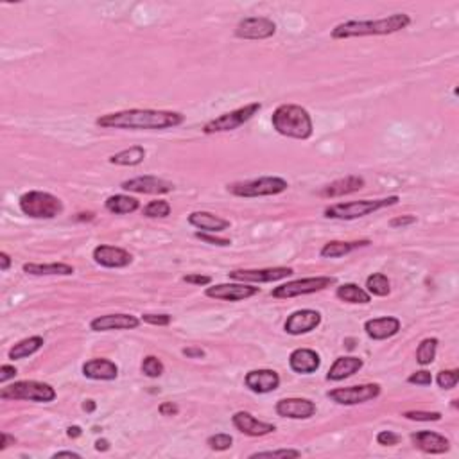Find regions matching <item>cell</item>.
<instances>
[{
  "mask_svg": "<svg viewBox=\"0 0 459 459\" xmlns=\"http://www.w3.org/2000/svg\"><path fill=\"white\" fill-rule=\"evenodd\" d=\"M185 122V115L171 110H122L106 113L95 119L99 127L106 130H131V131H164L178 127Z\"/></svg>",
  "mask_w": 459,
  "mask_h": 459,
  "instance_id": "cell-1",
  "label": "cell"
},
{
  "mask_svg": "<svg viewBox=\"0 0 459 459\" xmlns=\"http://www.w3.org/2000/svg\"><path fill=\"white\" fill-rule=\"evenodd\" d=\"M411 26V16L406 13H395L386 19L377 20H348L337 23L332 29L334 40H348V38L362 36H386V34L399 33Z\"/></svg>",
  "mask_w": 459,
  "mask_h": 459,
  "instance_id": "cell-2",
  "label": "cell"
},
{
  "mask_svg": "<svg viewBox=\"0 0 459 459\" xmlns=\"http://www.w3.org/2000/svg\"><path fill=\"white\" fill-rule=\"evenodd\" d=\"M273 130L282 137L295 140H309L314 133L312 117L303 106L280 105L271 115Z\"/></svg>",
  "mask_w": 459,
  "mask_h": 459,
  "instance_id": "cell-3",
  "label": "cell"
},
{
  "mask_svg": "<svg viewBox=\"0 0 459 459\" xmlns=\"http://www.w3.org/2000/svg\"><path fill=\"white\" fill-rule=\"evenodd\" d=\"M400 201L399 196H389V198L382 199H359V201H348V203H336V205L327 206L323 216L327 219H339V221H354L361 219L364 216L379 212L388 206H395Z\"/></svg>",
  "mask_w": 459,
  "mask_h": 459,
  "instance_id": "cell-4",
  "label": "cell"
},
{
  "mask_svg": "<svg viewBox=\"0 0 459 459\" xmlns=\"http://www.w3.org/2000/svg\"><path fill=\"white\" fill-rule=\"evenodd\" d=\"M289 189L287 179L280 176H262L255 179L228 183L226 191L237 198H264V196H278Z\"/></svg>",
  "mask_w": 459,
  "mask_h": 459,
  "instance_id": "cell-5",
  "label": "cell"
},
{
  "mask_svg": "<svg viewBox=\"0 0 459 459\" xmlns=\"http://www.w3.org/2000/svg\"><path fill=\"white\" fill-rule=\"evenodd\" d=\"M19 206L31 219H54L63 212V201L43 191H29L20 196Z\"/></svg>",
  "mask_w": 459,
  "mask_h": 459,
  "instance_id": "cell-6",
  "label": "cell"
},
{
  "mask_svg": "<svg viewBox=\"0 0 459 459\" xmlns=\"http://www.w3.org/2000/svg\"><path fill=\"white\" fill-rule=\"evenodd\" d=\"M58 396L56 389L47 382L38 381H19L0 389L2 400H27V402L49 403Z\"/></svg>",
  "mask_w": 459,
  "mask_h": 459,
  "instance_id": "cell-7",
  "label": "cell"
},
{
  "mask_svg": "<svg viewBox=\"0 0 459 459\" xmlns=\"http://www.w3.org/2000/svg\"><path fill=\"white\" fill-rule=\"evenodd\" d=\"M262 110L260 102H250V105L243 106V108L232 110L223 115L216 117V119L209 120L203 126V133L205 134H216V133H226V131H236L246 122H250L255 115Z\"/></svg>",
  "mask_w": 459,
  "mask_h": 459,
  "instance_id": "cell-8",
  "label": "cell"
},
{
  "mask_svg": "<svg viewBox=\"0 0 459 459\" xmlns=\"http://www.w3.org/2000/svg\"><path fill=\"white\" fill-rule=\"evenodd\" d=\"M336 277H310V278H300V280H291L287 284H282L271 291L273 298H296V296H307L314 295V292L325 291L330 285H336Z\"/></svg>",
  "mask_w": 459,
  "mask_h": 459,
  "instance_id": "cell-9",
  "label": "cell"
},
{
  "mask_svg": "<svg viewBox=\"0 0 459 459\" xmlns=\"http://www.w3.org/2000/svg\"><path fill=\"white\" fill-rule=\"evenodd\" d=\"M381 393V384H377V382H368V384L330 389V391L327 393V396H329L332 402L339 403V406H357V403H366L379 399Z\"/></svg>",
  "mask_w": 459,
  "mask_h": 459,
  "instance_id": "cell-10",
  "label": "cell"
},
{
  "mask_svg": "<svg viewBox=\"0 0 459 459\" xmlns=\"http://www.w3.org/2000/svg\"><path fill=\"white\" fill-rule=\"evenodd\" d=\"M295 275V269L278 265V268H262V269H233L228 273V278L233 282H244V284H268V282H278Z\"/></svg>",
  "mask_w": 459,
  "mask_h": 459,
  "instance_id": "cell-11",
  "label": "cell"
},
{
  "mask_svg": "<svg viewBox=\"0 0 459 459\" xmlns=\"http://www.w3.org/2000/svg\"><path fill=\"white\" fill-rule=\"evenodd\" d=\"M277 33V23L265 16H250L237 23L236 36L241 40H268Z\"/></svg>",
  "mask_w": 459,
  "mask_h": 459,
  "instance_id": "cell-12",
  "label": "cell"
},
{
  "mask_svg": "<svg viewBox=\"0 0 459 459\" xmlns=\"http://www.w3.org/2000/svg\"><path fill=\"white\" fill-rule=\"evenodd\" d=\"M260 292V287H253L244 282H233V284H217L206 287L205 295L212 300H223V302H243V300L253 298Z\"/></svg>",
  "mask_w": 459,
  "mask_h": 459,
  "instance_id": "cell-13",
  "label": "cell"
},
{
  "mask_svg": "<svg viewBox=\"0 0 459 459\" xmlns=\"http://www.w3.org/2000/svg\"><path fill=\"white\" fill-rule=\"evenodd\" d=\"M120 189L134 194H169L174 191V183L158 176H137L120 183Z\"/></svg>",
  "mask_w": 459,
  "mask_h": 459,
  "instance_id": "cell-14",
  "label": "cell"
},
{
  "mask_svg": "<svg viewBox=\"0 0 459 459\" xmlns=\"http://www.w3.org/2000/svg\"><path fill=\"white\" fill-rule=\"evenodd\" d=\"M92 258L97 265L108 269H122L133 262V255L127 250L119 246H110V244H99L92 251Z\"/></svg>",
  "mask_w": 459,
  "mask_h": 459,
  "instance_id": "cell-15",
  "label": "cell"
},
{
  "mask_svg": "<svg viewBox=\"0 0 459 459\" xmlns=\"http://www.w3.org/2000/svg\"><path fill=\"white\" fill-rule=\"evenodd\" d=\"M277 415L282 418L291 420H309L316 415V403L309 399H300V396H289L280 399L275 406Z\"/></svg>",
  "mask_w": 459,
  "mask_h": 459,
  "instance_id": "cell-16",
  "label": "cell"
},
{
  "mask_svg": "<svg viewBox=\"0 0 459 459\" xmlns=\"http://www.w3.org/2000/svg\"><path fill=\"white\" fill-rule=\"evenodd\" d=\"M140 317L133 314H106L90 321V330L94 332H112V330H134L139 329Z\"/></svg>",
  "mask_w": 459,
  "mask_h": 459,
  "instance_id": "cell-17",
  "label": "cell"
},
{
  "mask_svg": "<svg viewBox=\"0 0 459 459\" xmlns=\"http://www.w3.org/2000/svg\"><path fill=\"white\" fill-rule=\"evenodd\" d=\"M321 325V314L312 309L295 310L291 316L285 320L284 330L289 336H303L312 330H316Z\"/></svg>",
  "mask_w": 459,
  "mask_h": 459,
  "instance_id": "cell-18",
  "label": "cell"
},
{
  "mask_svg": "<svg viewBox=\"0 0 459 459\" xmlns=\"http://www.w3.org/2000/svg\"><path fill=\"white\" fill-rule=\"evenodd\" d=\"M232 423L239 433L246 434V436H251V438L268 436V434L277 431V426L255 418V416L251 415V413H248V411H237L236 415L232 416Z\"/></svg>",
  "mask_w": 459,
  "mask_h": 459,
  "instance_id": "cell-19",
  "label": "cell"
},
{
  "mask_svg": "<svg viewBox=\"0 0 459 459\" xmlns=\"http://www.w3.org/2000/svg\"><path fill=\"white\" fill-rule=\"evenodd\" d=\"M244 384H246V388L250 391L258 393V395H265V393L278 389V386H280V375L275 370H269V368L251 370L244 377Z\"/></svg>",
  "mask_w": 459,
  "mask_h": 459,
  "instance_id": "cell-20",
  "label": "cell"
},
{
  "mask_svg": "<svg viewBox=\"0 0 459 459\" xmlns=\"http://www.w3.org/2000/svg\"><path fill=\"white\" fill-rule=\"evenodd\" d=\"M364 185H366V181L362 176L350 174V176H344V178L336 179V181L329 183V185H325V187L317 192V196H320V198H327V199L343 198V196L359 192L361 189H364Z\"/></svg>",
  "mask_w": 459,
  "mask_h": 459,
  "instance_id": "cell-21",
  "label": "cell"
},
{
  "mask_svg": "<svg viewBox=\"0 0 459 459\" xmlns=\"http://www.w3.org/2000/svg\"><path fill=\"white\" fill-rule=\"evenodd\" d=\"M400 323L399 317L395 316H382V317H374V320H368L364 323V332L366 336L374 341H384L389 339V337L396 336L400 332Z\"/></svg>",
  "mask_w": 459,
  "mask_h": 459,
  "instance_id": "cell-22",
  "label": "cell"
},
{
  "mask_svg": "<svg viewBox=\"0 0 459 459\" xmlns=\"http://www.w3.org/2000/svg\"><path fill=\"white\" fill-rule=\"evenodd\" d=\"M411 441L426 454H445L450 450V441L434 431H416L411 434Z\"/></svg>",
  "mask_w": 459,
  "mask_h": 459,
  "instance_id": "cell-23",
  "label": "cell"
},
{
  "mask_svg": "<svg viewBox=\"0 0 459 459\" xmlns=\"http://www.w3.org/2000/svg\"><path fill=\"white\" fill-rule=\"evenodd\" d=\"M83 375L90 381H115L119 377V366L110 359H90L83 364Z\"/></svg>",
  "mask_w": 459,
  "mask_h": 459,
  "instance_id": "cell-24",
  "label": "cell"
},
{
  "mask_svg": "<svg viewBox=\"0 0 459 459\" xmlns=\"http://www.w3.org/2000/svg\"><path fill=\"white\" fill-rule=\"evenodd\" d=\"M289 366L295 374L310 375L320 370L321 359L317 352L310 350V348H296L289 355Z\"/></svg>",
  "mask_w": 459,
  "mask_h": 459,
  "instance_id": "cell-25",
  "label": "cell"
},
{
  "mask_svg": "<svg viewBox=\"0 0 459 459\" xmlns=\"http://www.w3.org/2000/svg\"><path fill=\"white\" fill-rule=\"evenodd\" d=\"M189 224L206 233H219L230 228V221L223 219V217L216 216L212 212H205V210L192 212L189 216Z\"/></svg>",
  "mask_w": 459,
  "mask_h": 459,
  "instance_id": "cell-26",
  "label": "cell"
},
{
  "mask_svg": "<svg viewBox=\"0 0 459 459\" xmlns=\"http://www.w3.org/2000/svg\"><path fill=\"white\" fill-rule=\"evenodd\" d=\"M364 366V361L361 357H354V355H347V357H337L334 364L330 366L327 379L332 382H341L344 379L352 377V375L359 374Z\"/></svg>",
  "mask_w": 459,
  "mask_h": 459,
  "instance_id": "cell-27",
  "label": "cell"
},
{
  "mask_svg": "<svg viewBox=\"0 0 459 459\" xmlns=\"http://www.w3.org/2000/svg\"><path fill=\"white\" fill-rule=\"evenodd\" d=\"M26 275L33 277H70L74 275V265L65 264V262H53V264H36V262H27L22 265Z\"/></svg>",
  "mask_w": 459,
  "mask_h": 459,
  "instance_id": "cell-28",
  "label": "cell"
},
{
  "mask_svg": "<svg viewBox=\"0 0 459 459\" xmlns=\"http://www.w3.org/2000/svg\"><path fill=\"white\" fill-rule=\"evenodd\" d=\"M370 239H362V241H330L325 246L321 248L320 255L323 258H341L344 255L352 253V251L359 250V248L370 246Z\"/></svg>",
  "mask_w": 459,
  "mask_h": 459,
  "instance_id": "cell-29",
  "label": "cell"
},
{
  "mask_svg": "<svg viewBox=\"0 0 459 459\" xmlns=\"http://www.w3.org/2000/svg\"><path fill=\"white\" fill-rule=\"evenodd\" d=\"M45 344V339L41 336H31L26 337V339L19 341L16 344H13L8 352V357L11 361H22V359L31 357V355L36 354L38 350H41V347Z\"/></svg>",
  "mask_w": 459,
  "mask_h": 459,
  "instance_id": "cell-30",
  "label": "cell"
},
{
  "mask_svg": "<svg viewBox=\"0 0 459 459\" xmlns=\"http://www.w3.org/2000/svg\"><path fill=\"white\" fill-rule=\"evenodd\" d=\"M105 209L115 216H126V213L137 212L140 209V203L139 199L131 198V196L113 194L105 201Z\"/></svg>",
  "mask_w": 459,
  "mask_h": 459,
  "instance_id": "cell-31",
  "label": "cell"
},
{
  "mask_svg": "<svg viewBox=\"0 0 459 459\" xmlns=\"http://www.w3.org/2000/svg\"><path fill=\"white\" fill-rule=\"evenodd\" d=\"M144 160H146V149L142 146H131L108 158L110 164L120 165V167H134V165L142 164Z\"/></svg>",
  "mask_w": 459,
  "mask_h": 459,
  "instance_id": "cell-32",
  "label": "cell"
},
{
  "mask_svg": "<svg viewBox=\"0 0 459 459\" xmlns=\"http://www.w3.org/2000/svg\"><path fill=\"white\" fill-rule=\"evenodd\" d=\"M336 296L341 302L354 303V305H368L371 302V295L357 284H343L336 289Z\"/></svg>",
  "mask_w": 459,
  "mask_h": 459,
  "instance_id": "cell-33",
  "label": "cell"
},
{
  "mask_svg": "<svg viewBox=\"0 0 459 459\" xmlns=\"http://www.w3.org/2000/svg\"><path fill=\"white\" fill-rule=\"evenodd\" d=\"M366 291L374 296H379V298H384L391 292V282L384 273H374L366 278Z\"/></svg>",
  "mask_w": 459,
  "mask_h": 459,
  "instance_id": "cell-34",
  "label": "cell"
},
{
  "mask_svg": "<svg viewBox=\"0 0 459 459\" xmlns=\"http://www.w3.org/2000/svg\"><path fill=\"white\" fill-rule=\"evenodd\" d=\"M438 344H440V341L436 337H426L416 348V362L422 366L433 364L434 359H436Z\"/></svg>",
  "mask_w": 459,
  "mask_h": 459,
  "instance_id": "cell-35",
  "label": "cell"
},
{
  "mask_svg": "<svg viewBox=\"0 0 459 459\" xmlns=\"http://www.w3.org/2000/svg\"><path fill=\"white\" fill-rule=\"evenodd\" d=\"M171 203L165 201V199H154V201H149L146 206H144V216L149 217V219H164V217L171 216Z\"/></svg>",
  "mask_w": 459,
  "mask_h": 459,
  "instance_id": "cell-36",
  "label": "cell"
},
{
  "mask_svg": "<svg viewBox=\"0 0 459 459\" xmlns=\"http://www.w3.org/2000/svg\"><path fill=\"white\" fill-rule=\"evenodd\" d=\"M140 370H142V374L146 375V377L158 379L164 375L165 366H164V362L157 357V355H146L142 361V364H140Z\"/></svg>",
  "mask_w": 459,
  "mask_h": 459,
  "instance_id": "cell-37",
  "label": "cell"
},
{
  "mask_svg": "<svg viewBox=\"0 0 459 459\" xmlns=\"http://www.w3.org/2000/svg\"><path fill=\"white\" fill-rule=\"evenodd\" d=\"M403 418L413 420V422H440L441 413L440 411H406L403 413Z\"/></svg>",
  "mask_w": 459,
  "mask_h": 459,
  "instance_id": "cell-38",
  "label": "cell"
},
{
  "mask_svg": "<svg viewBox=\"0 0 459 459\" xmlns=\"http://www.w3.org/2000/svg\"><path fill=\"white\" fill-rule=\"evenodd\" d=\"M206 445H209V447L212 448V450L224 452V450H228V448H232L233 438L230 436V434H226V433H217V434H213V436H210L209 440H206Z\"/></svg>",
  "mask_w": 459,
  "mask_h": 459,
  "instance_id": "cell-39",
  "label": "cell"
},
{
  "mask_svg": "<svg viewBox=\"0 0 459 459\" xmlns=\"http://www.w3.org/2000/svg\"><path fill=\"white\" fill-rule=\"evenodd\" d=\"M459 381V370L458 368H452V370H441L440 374L436 375V384L440 386L441 389H454L458 386Z\"/></svg>",
  "mask_w": 459,
  "mask_h": 459,
  "instance_id": "cell-40",
  "label": "cell"
},
{
  "mask_svg": "<svg viewBox=\"0 0 459 459\" xmlns=\"http://www.w3.org/2000/svg\"><path fill=\"white\" fill-rule=\"evenodd\" d=\"M302 455V452L296 450V448H280V450H264V452H255V454H251L250 458L255 459V458H273V459H295V458H300Z\"/></svg>",
  "mask_w": 459,
  "mask_h": 459,
  "instance_id": "cell-41",
  "label": "cell"
},
{
  "mask_svg": "<svg viewBox=\"0 0 459 459\" xmlns=\"http://www.w3.org/2000/svg\"><path fill=\"white\" fill-rule=\"evenodd\" d=\"M196 239H199L201 243L210 244V246H217V248H228L232 246V241L224 239V237H217L213 233H206V232H196L194 233Z\"/></svg>",
  "mask_w": 459,
  "mask_h": 459,
  "instance_id": "cell-42",
  "label": "cell"
},
{
  "mask_svg": "<svg viewBox=\"0 0 459 459\" xmlns=\"http://www.w3.org/2000/svg\"><path fill=\"white\" fill-rule=\"evenodd\" d=\"M140 320H142L144 323H147V325L169 327V325H171L172 316H171V314H151V312H146V314H142V316H140Z\"/></svg>",
  "mask_w": 459,
  "mask_h": 459,
  "instance_id": "cell-43",
  "label": "cell"
},
{
  "mask_svg": "<svg viewBox=\"0 0 459 459\" xmlns=\"http://www.w3.org/2000/svg\"><path fill=\"white\" fill-rule=\"evenodd\" d=\"M407 382L416 386H431L433 384V375H431V371L427 370H420V371H415V374H411L409 377H407Z\"/></svg>",
  "mask_w": 459,
  "mask_h": 459,
  "instance_id": "cell-44",
  "label": "cell"
},
{
  "mask_svg": "<svg viewBox=\"0 0 459 459\" xmlns=\"http://www.w3.org/2000/svg\"><path fill=\"white\" fill-rule=\"evenodd\" d=\"M400 440L402 438L396 433H393V431H381L377 434V443L382 445V447H395V445L400 443Z\"/></svg>",
  "mask_w": 459,
  "mask_h": 459,
  "instance_id": "cell-45",
  "label": "cell"
},
{
  "mask_svg": "<svg viewBox=\"0 0 459 459\" xmlns=\"http://www.w3.org/2000/svg\"><path fill=\"white\" fill-rule=\"evenodd\" d=\"M183 282L205 287V285L212 284V277H209V275H199V273H191V275H185V277H183Z\"/></svg>",
  "mask_w": 459,
  "mask_h": 459,
  "instance_id": "cell-46",
  "label": "cell"
},
{
  "mask_svg": "<svg viewBox=\"0 0 459 459\" xmlns=\"http://www.w3.org/2000/svg\"><path fill=\"white\" fill-rule=\"evenodd\" d=\"M416 223V216H399V217H393L391 221H389V226L391 228H406V226H411V224Z\"/></svg>",
  "mask_w": 459,
  "mask_h": 459,
  "instance_id": "cell-47",
  "label": "cell"
},
{
  "mask_svg": "<svg viewBox=\"0 0 459 459\" xmlns=\"http://www.w3.org/2000/svg\"><path fill=\"white\" fill-rule=\"evenodd\" d=\"M19 375V370H16L15 366L11 364H4L0 368V384H6L8 381L15 379Z\"/></svg>",
  "mask_w": 459,
  "mask_h": 459,
  "instance_id": "cell-48",
  "label": "cell"
},
{
  "mask_svg": "<svg viewBox=\"0 0 459 459\" xmlns=\"http://www.w3.org/2000/svg\"><path fill=\"white\" fill-rule=\"evenodd\" d=\"M181 354L185 355L187 359H205L206 357V352L203 350L201 347H196V344H192V347H187V348H183Z\"/></svg>",
  "mask_w": 459,
  "mask_h": 459,
  "instance_id": "cell-49",
  "label": "cell"
},
{
  "mask_svg": "<svg viewBox=\"0 0 459 459\" xmlns=\"http://www.w3.org/2000/svg\"><path fill=\"white\" fill-rule=\"evenodd\" d=\"M158 413L162 416H176L179 413V407L174 402H162L158 407Z\"/></svg>",
  "mask_w": 459,
  "mask_h": 459,
  "instance_id": "cell-50",
  "label": "cell"
},
{
  "mask_svg": "<svg viewBox=\"0 0 459 459\" xmlns=\"http://www.w3.org/2000/svg\"><path fill=\"white\" fill-rule=\"evenodd\" d=\"M0 438H2V441H0V452H4L9 445L16 443V438L11 436V434H8V433H2V436Z\"/></svg>",
  "mask_w": 459,
  "mask_h": 459,
  "instance_id": "cell-51",
  "label": "cell"
},
{
  "mask_svg": "<svg viewBox=\"0 0 459 459\" xmlns=\"http://www.w3.org/2000/svg\"><path fill=\"white\" fill-rule=\"evenodd\" d=\"M9 268H11V257H9L6 251H2V253H0V271L6 273Z\"/></svg>",
  "mask_w": 459,
  "mask_h": 459,
  "instance_id": "cell-52",
  "label": "cell"
},
{
  "mask_svg": "<svg viewBox=\"0 0 459 459\" xmlns=\"http://www.w3.org/2000/svg\"><path fill=\"white\" fill-rule=\"evenodd\" d=\"M83 434V429L79 426H70L67 429V436L70 438V440H78L79 436H81Z\"/></svg>",
  "mask_w": 459,
  "mask_h": 459,
  "instance_id": "cell-53",
  "label": "cell"
},
{
  "mask_svg": "<svg viewBox=\"0 0 459 459\" xmlns=\"http://www.w3.org/2000/svg\"><path fill=\"white\" fill-rule=\"evenodd\" d=\"M95 450H97V452H108L110 450V441L106 440V438H99V440L95 441Z\"/></svg>",
  "mask_w": 459,
  "mask_h": 459,
  "instance_id": "cell-54",
  "label": "cell"
},
{
  "mask_svg": "<svg viewBox=\"0 0 459 459\" xmlns=\"http://www.w3.org/2000/svg\"><path fill=\"white\" fill-rule=\"evenodd\" d=\"M54 459H58V458H74V459H79L81 458V455L78 454V452H72V450H61V452H56V454L53 455Z\"/></svg>",
  "mask_w": 459,
  "mask_h": 459,
  "instance_id": "cell-55",
  "label": "cell"
},
{
  "mask_svg": "<svg viewBox=\"0 0 459 459\" xmlns=\"http://www.w3.org/2000/svg\"><path fill=\"white\" fill-rule=\"evenodd\" d=\"M95 409H97V403H95L94 400H85V403H83V411H86V413H94Z\"/></svg>",
  "mask_w": 459,
  "mask_h": 459,
  "instance_id": "cell-56",
  "label": "cell"
},
{
  "mask_svg": "<svg viewBox=\"0 0 459 459\" xmlns=\"http://www.w3.org/2000/svg\"><path fill=\"white\" fill-rule=\"evenodd\" d=\"M355 341L354 339H344V344H347V348L348 350H354V347H355Z\"/></svg>",
  "mask_w": 459,
  "mask_h": 459,
  "instance_id": "cell-57",
  "label": "cell"
}]
</instances>
